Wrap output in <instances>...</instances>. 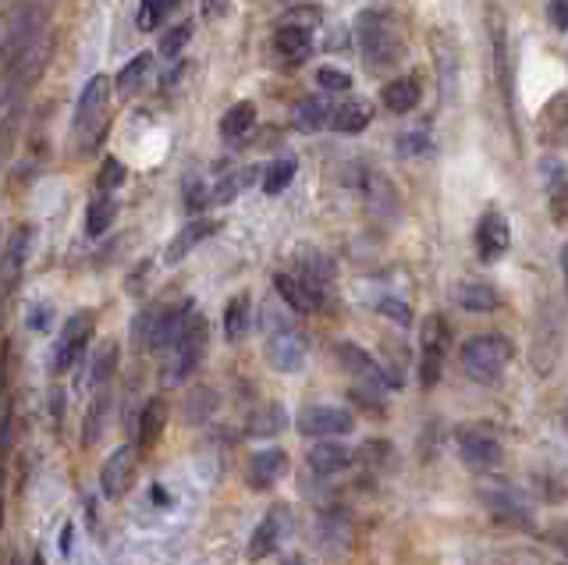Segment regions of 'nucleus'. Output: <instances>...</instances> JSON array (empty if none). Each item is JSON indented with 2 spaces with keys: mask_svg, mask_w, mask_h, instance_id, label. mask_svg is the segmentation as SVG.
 <instances>
[{
  "mask_svg": "<svg viewBox=\"0 0 568 565\" xmlns=\"http://www.w3.org/2000/svg\"><path fill=\"white\" fill-rule=\"evenodd\" d=\"M306 338L303 331H295V328H284L277 334H267V360L274 370L281 374H295V370H303V363H306Z\"/></svg>",
  "mask_w": 568,
  "mask_h": 565,
  "instance_id": "f8f14e48",
  "label": "nucleus"
},
{
  "mask_svg": "<svg viewBox=\"0 0 568 565\" xmlns=\"http://www.w3.org/2000/svg\"><path fill=\"white\" fill-rule=\"evenodd\" d=\"M217 405H221L217 391L206 388V385H196V388H189V395H185L181 416H185L189 427H203V423L213 420V413H217Z\"/></svg>",
  "mask_w": 568,
  "mask_h": 565,
  "instance_id": "412c9836",
  "label": "nucleus"
},
{
  "mask_svg": "<svg viewBox=\"0 0 568 565\" xmlns=\"http://www.w3.org/2000/svg\"><path fill=\"white\" fill-rule=\"evenodd\" d=\"M331 115H334V107L327 96H306V101H298V107H295V129L298 132H320L331 125Z\"/></svg>",
  "mask_w": 568,
  "mask_h": 565,
  "instance_id": "b1692460",
  "label": "nucleus"
},
{
  "mask_svg": "<svg viewBox=\"0 0 568 565\" xmlns=\"http://www.w3.org/2000/svg\"><path fill=\"white\" fill-rule=\"evenodd\" d=\"M249 334V295H235L224 306V338L227 342H241Z\"/></svg>",
  "mask_w": 568,
  "mask_h": 565,
  "instance_id": "2f4dec72",
  "label": "nucleus"
},
{
  "mask_svg": "<svg viewBox=\"0 0 568 565\" xmlns=\"http://www.w3.org/2000/svg\"><path fill=\"white\" fill-rule=\"evenodd\" d=\"M36 252V228L33 224H22L8 235L4 249H0V285H14L22 278V271L28 267Z\"/></svg>",
  "mask_w": 568,
  "mask_h": 565,
  "instance_id": "1a4fd4ad",
  "label": "nucleus"
},
{
  "mask_svg": "<svg viewBox=\"0 0 568 565\" xmlns=\"http://www.w3.org/2000/svg\"><path fill=\"white\" fill-rule=\"evenodd\" d=\"M284 527H288V519H284V508H270V513L263 516V522L249 537V558L260 562L267 555H274L277 544H281V537H284Z\"/></svg>",
  "mask_w": 568,
  "mask_h": 565,
  "instance_id": "6ab92c4d",
  "label": "nucleus"
},
{
  "mask_svg": "<svg viewBox=\"0 0 568 565\" xmlns=\"http://www.w3.org/2000/svg\"><path fill=\"white\" fill-rule=\"evenodd\" d=\"M50 323V306L47 303H39V306H33L28 309V328L33 331H43Z\"/></svg>",
  "mask_w": 568,
  "mask_h": 565,
  "instance_id": "09e8293b",
  "label": "nucleus"
},
{
  "mask_svg": "<svg viewBox=\"0 0 568 565\" xmlns=\"http://www.w3.org/2000/svg\"><path fill=\"white\" fill-rule=\"evenodd\" d=\"M317 82H320V90H327V93H345V90H352V75L341 72V68H334V64H320L317 68Z\"/></svg>",
  "mask_w": 568,
  "mask_h": 565,
  "instance_id": "79ce46f5",
  "label": "nucleus"
},
{
  "mask_svg": "<svg viewBox=\"0 0 568 565\" xmlns=\"http://www.w3.org/2000/svg\"><path fill=\"white\" fill-rule=\"evenodd\" d=\"M203 15H206V19L224 15V0H203Z\"/></svg>",
  "mask_w": 568,
  "mask_h": 565,
  "instance_id": "3c124183",
  "label": "nucleus"
},
{
  "mask_svg": "<svg viewBox=\"0 0 568 565\" xmlns=\"http://www.w3.org/2000/svg\"><path fill=\"white\" fill-rule=\"evenodd\" d=\"M61 409H64L61 391H54V423H61Z\"/></svg>",
  "mask_w": 568,
  "mask_h": 565,
  "instance_id": "864d4df0",
  "label": "nucleus"
},
{
  "mask_svg": "<svg viewBox=\"0 0 568 565\" xmlns=\"http://www.w3.org/2000/svg\"><path fill=\"white\" fill-rule=\"evenodd\" d=\"M459 451L462 462L473 466V470H490V466L501 462V442H497L490 427H480V423L459 431Z\"/></svg>",
  "mask_w": 568,
  "mask_h": 565,
  "instance_id": "9b49d317",
  "label": "nucleus"
},
{
  "mask_svg": "<svg viewBox=\"0 0 568 565\" xmlns=\"http://www.w3.org/2000/svg\"><path fill=\"white\" fill-rule=\"evenodd\" d=\"M189 39H192V22H178L175 30L161 36V47H156V54H161L164 61H175Z\"/></svg>",
  "mask_w": 568,
  "mask_h": 565,
  "instance_id": "58836bf2",
  "label": "nucleus"
},
{
  "mask_svg": "<svg viewBox=\"0 0 568 565\" xmlns=\"http://www.w3.org/2000/svg\"><path fill=\"white\" fill-rule=\"evenodd\" d=\"M150 68H153V54L150 50H142V54H135L132 61H128L121 72H118V79H114V86H118V93H135L142 82L150 79Z\"/></svg>",
  "mask_w": 568,
  "mask_h": 565,
  "instance_id": "473e14b6",
  "label": "nucleus"
},
{
  "mask_svg": "<svg viewBox=\"0 0 568 565\" xmlns=\"http://www.w3.org/2000/svg\"><path fill=\"white\" fill-rule=\"evenodd\" d=\"M511 360V342L501 334H473L462 345V366L465 374L480 380V385H490V380L501 377V370Z\"/></svg>",
  "mask_w": 568,
  "mask_h": 565,
  "instance_id": "20e7f679",
  "label": "nucleus"
},
{
  "mask_svg": "<svg viewBox=\"0 0 568 565\" xmlns=\"http://www.w3.org/2000/svg\"><path fill=\"white\" fill-rule=\"evenodd\" d=\"M565 281H568V271H565Z\"/></svg>",
  "mask_w": 568,
  "mask_h": 565,
  "instance_id": "bf43d9fd",
  "label": "nucleus"
},
{
  "mask_svg": "<svg viewBox=\"0 0 568 565\" xmlns=\"http://www.w3.org/2000/svg\"><path fill=\"white\" fill-rule=\"evenodd\" d=\"M497 292L490 285H483V281H465V285L459 289V306L469 309V314H490V309H497Z\"/></svg>",
  "mask_w": 568,
  "mask_h": 565,
  "instance_id": "7c9ffc66",
  "label": "nucleus"
},
{
  "mask_svg": "<svg viewBox=\"0 0 568 565\" xmlns=\"http://www.w3.org/2000/svg\"><path fill=\"white\" fill-rule=\"evenodd\" d=\"M295 427L298 434L306 437H345L355 431V420L348 409H338V405H303L295 416Z\"/></svg>",
  "mask_w": 568,
  "mask_h": 565,
  "instance_id": "6e6552de",
  "label": "nucleus"
},
{
  "mask_svg": "<svg viewBox=\"0 0 568 565\" xmlns=\"http://www.w3.org/2000/svg\"><path fill=\"white\" fill-rule=\"evenodd\" d=\"M369 118H374V110H369V104H366V101H352V104L334 107L331 129H334V132H345V136H355V132L366 129Z\"/></svg>",
  "mask_w": 568,
  "mask_h": 565,
  "instance_id": "c85d7f7f",
  "label": "nucleus"
},
{
  "mask_svg": "<svg viewBox=\"0 0 568 565\" xmlns=\"http://www.w3.org/2000/svg\"><path fill=\"white\" fill-rule=\"evenodd\" d=\"M167 427V402L164 399H146V405L139 409V420H135V448L139 451H150L161 445Z\"/></svg>",
  "mask_w": 568,
  "mask_h": 565,
  "instance_id": "a211bd4d",
  "label": "nucleus"
},
{
  "mask_svg": "<svg viewBox=\"0 0 568 565\" xmlns=\"http://www.w3.org/2000/svg\"><path fill=\"white\" fill-rule=\"evenodd\" d=\"M206 345H210V328H206V317L203 314H192L185 331L178 338V345L170 349L175 356L167 363V385H181L185 377L196 374V366L203 363L206 356Z\"/></svg>",
  "mask_w": 568,
  "mask_h": 565,
  "instance_id": "39448f33",
  "label": "nucleus"
},
{
  "mask_svg": "<svg viewBox=\"0 0 568 565\" xmlns=\"http://www.w3.org/2000/svg\"><path fill=\"white\" fill-rule=\"evenodd\" d=\"M8 448H11V405L4 409V416H0V484H4Z\"/></svg>",
  "mask_w": 568,
  "mask_h": 565,
  "instance_id": "49530a36",
  "label": "nucleus"
},
{
  "mask_svg": "<svg viewBox=\"0 0 568 565\" xmlns=\"http://www.w3.org/2000/svg\"><path fill=\"white\" fill-rule=\"evenodd\" d=\"M295 172H298V164H295V157H281V161H274L263 172V192L267 196H277V192H284L292 186V178H295Z\"/></svg>",
  "mask_w": 568,
  "mask_h": 565,
  "instance_id": "4c0bfd02",
  "label": "nucleus"
},
{
  "mask_svg": "<svg viewBox=\"0 0 568 565\" xmlns=\"http://www.w3.org/2000/svg\"><path fill=\"white\" fill-rule=\"evenodd\" d=\"M135 476V445H121L110 451V459L99 470V487H104V498H121Z\"/></svg>",
  "mask_w": 568,
  "mask_h": 565,
  "instance_id": "4468645a",
  "label": "nucleus"
},
{
  "mask_svg": "<svg viewBox=\"0 0 568 565\" xmlns=\"http://www.w3.org/2000/svg\"><path fill=\"white\" fill-rule=\"evenodd\" d=\"M28 565H47V558H43V551H33V558H28Z\"/></svg>",
  "mask_w": 568,
  "mask_h": 565,
  "instance_id": "5fc2aeb1",
  "label": "nucleus"
},
{
  "mask_svg": "<svg viewBox=\"0 0 568 565\" xmlns=\"http://www.w3.org/2000/svg\"><path fill=\"white\" fill-rule=\"evenodd\" d=\"M284 470H288V456H284L281 448H263V451H256V456L249 459L246 480H249L252 491H267V487H274L277 480L284 476Z\"/></svg>",
  "mask_w": 568,
  "mask_h": 565,
  "instance_id": "dca6fc26",
  "label": "nucleus"
},
{
  "mask_svg": "<svg viewBox=\"0 0 568 565\" xmlns=\"http://www.w3.org/2000/svg\"><path fill=\"white\" fill-rule=\"evenodd\" d=\"M8 565H22V562H19V558H11V562H8Z\"/></svg>",
  "mask_w": 568,
  "mask_h": 565,
  "instance_id": "13d9d810",
  "label": "nucleus"
},
{
  "mask_svg": "<svg viewBox=\"0 0 568 565\" xmlns=\"http://www.w3.org/2000/svg\"><path fill=\"white\" fill-rule=\"evenodd\" d=\"M114 374H118V345L104 342L93 352V363H90V388H93V395L107 391Z\"/></svg>",
  "mask_w": 568,
  "mask_h": 565,
  "instance_id": "a878e982",
  "label": "nucleus"
},
{
  "mask_svg": "<svg viewBox=\"0 0 568 565\" xmlns=\"http://www.w3.org/2000/svg\"><path fill=\"white\" fill-rule=\"evenodd\" d=\"M4 317H8V289L0 285V328H4Z\"/></svg>",
  "mask_w": 568,
  "mask_h": 565,
  "instance_id": "603ef678",
  "label": "nucleus"
},
{
  "mask_svg": "<svg viewBox=\"0 0 568 565\" xmlns=\"http://www.w3.org/2000/svg\"><path fill=\"white\" fill-rule=\"evenodd\" d=\"M114 221H118V200L107 196V192H99L96 200L90 203V210H85V235L90 238L107 235Z\"/></svg>",
  "mask_w": 568,
  "mask_h": 565,
  "instance_id": "cd10ccee",
  "label": "nucleus"
},
{
  "mask_svg": "<svg viewBox=\"0 0 568 565\" xmlns=\"http://www.w3.org/2000/svg\"><path fill=\"white\" fill-rule=\"evenodd\" d=\"M203 207H210V192L199 178H189L185 181V210H189V214H199Z\"/></svg>",
  "mask_w": 568,
  "mask_h": 565,
  "instance_id": "c03bdc74",
  "label": "nucleus"
},
{
  "mask_svg": "<svg viewBox=\"0 0 568 565\" xmlns=\"http://www.w3.org/2000/svg\"><path fill=\"white\" fill-rule=\"evenodd\" d=\"M284 427H288V413H284V405H277V402L260 405V409H256V413L246 420V434H249V437H274V434H281Z\"/></svg>",
  "mask_w": 568,
  "mask_h": 565,
  "instance_id": "bb28decb",
  "label": "nucleus"
},
{
  "mask_svg": "<svg viewBox=\"0 0 568 565\" xmlns=\"http://www.w3.org/2000/svg\"><path fill=\"white\" fill-rule=\"evenodd\" d=\"M107 101H110V79L107 75H93L90 82H85V90L79 93L75 118H71V136L82 139V153H90L99 143V136H104Z\"/></svg>",
  "mask_w": 568,
  "mask_h": 565,
  "instance_id": "7ed1b4c3",
  "label": "nucleus"
},
{
  "mask_svg": "<svg viewBox=\"0 0 568 565\" xmlns=\"http://www.w3.org/2000/svg\"><path fill=\"white\" fill-rule=\"evenodd\" d=\"M178 0H142L139 4V19H135V25L142 33H150V30H156V25H161L164 19H167V11L175 8Z\"/></svg>",
  "mask_w": 568,
  "mask_h": 565,
  "instance_id": "ea45409f",
  "label": "nucleus"
},
{
  "mask_svg": "<svg viewBox=\"0 0 568 565\" xmlns=\"http://www.w3.org/2000/svg\"><path fill=\"white\" fill-rule=\"evenodd\" d=\"M561 267H565V271H568V246L561 249Z\"/></svg>",
  "mask_w": 568,
  "mask_h": 565,
  "instance_id": "6e6d98bb",
  "label": "nucleus"
},
{
  "mask_svg": "<svg viewBox=\"0 0 568 565\" xmlns=\"http://www.w3.org/2000/svg\"><path fill=\"white\" fill-rule=\"evenodd\" d=\"M93 328H96L93 309H75V314L64 320L61 338H57V345H54V374H64V370L75 366V360L82 356V349L90 345Z\"/></svg>",
  "mask_w": 568,
  "mask_h": 565,
  "instance_id": "423d86ee",
  "label": "nucleus"
},
{
  "mask_svg": "<svg viewBox=\"0 0 568 565\" xmlns=\"http://www.w3.org/2000/svg\"><path fill=\"white\" fill-rule=\"evenodd\" d=\"M22 118H25V104L11 107L4 118H0V167L8 164L14 143H19V132H22Z\"/></svg>",
  "mask_w": 568,
  "mask_h": 565,
  "instance_id": "e433bc0d",
  "label": "nucleus"
},
{
  "mask_svg": "<svg viewBox=\"0 0 568 565\" xmlns=\"http://www.w3.org/2000/svg\"><path fill=\"white\" fill-rule=\"evenodd\" d=\"M274 54L284 68H298L312 54V33L303 30H274Z\"/></svg>",
  "mask_w": 568,
  "mask_h": 565,
  "instance_id": "aec40b11",
  "label": "nucleus"
},
{
  "mask_svg": "<svg viewBox=\"0 0 568 565\" xmlns=\"http://www.w3.org/2000/svg\"><path fill=\"white\" fill-rule=\"evenodd\" d=\"M47 33V11L39 4H14L4 22H0V64H11L22 58L25 50H33Z\"/></svg>",
  "mask_w": 568,
  "mask_h": 565,
  "instance_id": "f03ea898",
  "label": "nucleus"
},
{
  "mask_svg": "<svg viewBox=\"0 0 568 565\" xmlns=\"http://www.w3.org/2000/svg\"><path fill=\"white\" fill-rule=\"evenodd\" d=\"M419 79L416 75H402V79H394L388 82V86L380 90V101L388 110H394V115H409L412 107L419 104Z\"/></svg>",
  "mask_w": 568,
  "mask_h": 565,
  "instance_id": "4be33fe9",
  "label": "nucleus"
},
{
  "mask_svg": "<svg viewBox=\"0 0 568 565\" xmlns=\"http://www.w3.org/2000/svg\"><path fill=\"white\" fill-rule=\"evenodd\" d=\"M377 309L383 317H391L394 323H402V328H409V323H412V309L402 299H394V295H383V299L377 303Z\"/></svg>",
  "mask_w": 568,
  "mask_h": 565,
  "instance_id": "a18cd8bd",
  "label": "nucleus"
},
{
  "mask_svg": "<svg viewBox=\"0 0 568 565\" xmlns=\"http://www.w3.org/2000/svg\"><path fill=\"white\" fill-rule=\"evenodd\" d=\"M323 22V11L317 4H295L288 8L284 15L277 19V30H303V33H312L317 25Z\"/></svg>",
  "mask_w": 568,
  "mask_h": 565,
  "instance_id": "f704fd0d",
  "label": "nucleus"
},
{
  "mask_svg": "<svg viewBox=\"0 0 568 565\" xmlns=\"http://www.w3.org/2000/svg\"><path fill=\"white\" fill-rule=\"evenodd\" d=\"M252 167H241V172H232V175H224L217 186L210 189V203H217V207H224V203H232L235 196L241 192L252 181Z\"/></svg>",
  "mask_w": 568,
  "mask_h": 565,
  "instance_id": "c9c22d12",
  "label": "nucleus"
},
{
  "mask_svg": "<svg viewBox=\"0 0 568 565\" xmlns=\"http://www.w3.org/2000/svg\"><path fill=\"white\" fill-rule=\"evenodd\" d=\"M107 413H110V395L107 391L93 395L90 416H85V427H82V445L85 448L99 442V434H104V423H107Z\"/></svg>",
  "mask_w": 568,
  "mask_h": 565,
  "instance_id": "72a5a7b5",
  "label": "nucleus"
},
{
  "mask_svg": "<svg viewBox=\"0 0 568 565\" xmlns=\"http://www.w3.org/2000/svg\"><path fill=\"white\" fill-rule=\"evenodd\" d=\"M511 246V232H508V221L505 214H497V210H487V214L480 217L476 224V252L483 263H494L501 260Z\"/></svg>",
  "mask_w": 568,
  "mask_h": 565,
  "instance_id": "ddd939ff",
  "label": "nucleus"
},
{
  "mask_svg": "<svg viewBox=\"0 0 568 565\" xmlns=\"http://www.w3.org/2000/svg\"><path fill=\"white\" fill-rule=\"evenodd\" d=\"M217 232V221H210V217H192L189 224H185V228L170 238L167 243V249H164V263H181L185 257H189V252L199 246V243H206V238Z\"/></svg>",
  "mask_w": 568,
  "mask_h": 565,
  "instance_id": "f3484780",
  "label": "nucleus"
},
{
  "mask_svg": "<svg viewBox=\"0 0 568 565\" xmlns=\"http://www.w3.org/2000/svg\"><path fill=\"white\" fill-rule=\"evenodd\" d=\"M355 44L369 72H383V68H394L405 54V39H402V25L394 15L380 8H366L355 19Z\"/></svg>",
  "mask_w": 568,
  "mask_h": 565,
  "instance_id": "f257e3e1",
  "label": "nucleus"
},
{
  "mask_svg": "<svg viewBox=\"0 0 568 565\" xmlns=\"http://www.w3.org/2000/svg\"><path fill=\"white\" fill-rule=\"evenodd\" d=\"M445 345H448V323L445 317L430 314L419 331V385L423 388H434L440 380V370H445Z\"/></svg>",
  "mask_w": 568,
  "mask_h": 565,
  "instance_id": "0eeeda50",
  "label": "nucleus"
},
{
  "mask_svg": "<svg viewBox=\"0 0 568 565\" xmlns=\"http://www.w3.org/2000/svg\"><path fill=\"white\" fill-rule=\"evenodd\" d=\"M71 537H75V527H71V522H64V530H61V555L64 558L71 555Z\"/></svg>",
  "mask_w": 568,
  "mask_h": 565,
  "instance_id": "8fccbe9b",
  "label": "nucleus"
},
{
  "mask_svg": "<svg viewBox=\"0 0 568 565\" xmlns=\"http://www.w3.org/2000/svg\"><path fill=\"white\" fill-rule=\"evenodd\" d=\"M338 360H341V366H345V370L359 380V385H369V388H383V385H391V388H402V380L398 377H391L388 370H383V366L369 356L366 349H359V345H352V342H341L338 345Z\"/></svg>",
  "mask_w": 568,
  "mask_h": 565,
  "instance_id": "9d476101",
  "label": "nucleus"
},
{
  "mask_svg": "<svg viewBox=\"0 0 568 565\" xmlns=\"http://www.w3.org/2000/svg\"><path fill=\"white\" fill-rule=\"evenodd\" d=\"M0 530H4V502H0Z\"/></svg>",
  "mask_w": 568,
  "mask_h": 565,
  "instance_id": "4d7b16f0",
  "label": "nucleus"
},
{
  "mask_svg": "<svg viewBox=\"0 0 568 565\" xmlns=\"http://www.w3.org/2000/svg\"><path fill=\"white\" fill-rule=\"evenodd\" d=\"M274 289H277V295L284 299V306L292 309V314H317V309L323 306L320 289L306 285L298 274H284V271L274 274Z\"/></svg>",
  "mask_w": 568,
  "mask_h": 565,
  "instance_id": "2eb2a0df",
  "label": "nucleus"
},
{
  "mask_svg": "<svg viewBox=\"0 0 568 565\" xmlns=\"http://www.w3.org/2000/svg\"><path fill=\"white\" fill-rule=\"evenodd\" d=\"M547 22H551L558 33L568 30V0H551V4H547Z\"/></svg>",
  "mask_w": 568,
  "mask_h": 565,
  "instance_id": "de8ad7c7",
  "label": "nucleus"
},
{
  "mask_svg": "<svg viewBox=\"0 0 568 565\" xmlns=\"http://www.w3.org/2000/svg\"><path fill=\"white\" fill-rule=\"evenodd\" d=\"M125 178H128V167L118 161V157H107L104 164H99V178H96V186L99 192H118L125 186Z\"/></svg>",
  "mask_w": 568,
  "mask_h": 565,
  "instance_id": "a19ab883",
  "label": "nucleus"
},
{
  "mask_svg": "<svg viewBox=\"0 0 568 565\" xmlns=\"http://www.w3.org/2000/svg\"><path fill=\"white\" fill-rule=\"evenodd\" d=\"M295 263H298V278L312 289H323L327 281L334 278V263H331V257H323L320 249H298Z\"/></svg>",
  "mask_w": 568,
  "mask_h": 565,
  "instance_id": "393cba45",
  "label": "nucleus"
},
{
  "mask_svg": "<svg viewBox=\"0 0 568 565\" xmlns=\"http://www.w3.org/2000/svg\"><path fill=\"white\" fill-rule=\"evenodd\" d=\"M256 125V104L249 101H238L235 107H227L224 110V118H221V136L227 139V143H235V139H241L249 129Z\"/></svg>",
  "mask_w": 568,
  "mask_h": 565,
  "instance_id": "c756f323",
  "label": "nucleus"
},
{
  "mask_svg": "<svg viewBox=\"0 0 568 565\" xmlns=\"http://www.w3.org/2000/svg\"><path fill=\"white\" fill-rule=\"evenodd\" d=\"M25 104V93L14 86V79L8 75V68H0V118L8 115L11 107H19Z\"/></svg>",
  "mask_w": 568,
  "mask_h": 565,
  "instance_id": "37998d69",
  "label": "nucleus"
},
{
  "mask_svg": "<svg viewBox=\"0 0 568 565\" xmlns=\"http://www.w3.org/2000/svg\"><path fill=\"white\" fill-rule=\"evenodd\" d=\"M352 466V451L338 442H320L317 448L309 451V470L317 476H331V473H341Z\"/></svg>",
  "mask_w": 568,
  "mask_h": 565,
  "instance_id": "5701e85b",
  "label": "nucleus"
}]
</instances>
